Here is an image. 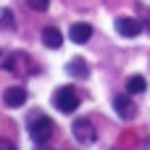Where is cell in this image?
<instances>
[{
    "mask_svg": "<svg viewBox=\"0 0 150 150\" xmlns=\"http://www.w3.org/2000/svg\"><path fill=\"white\" fill-rule=\"evenodd\" d=\"M3 69L11 71L13 76H26V74H37V63L26 55V53H11L3 61Z\"/></svg>",
    "mask_w": 150,
    "mask_h": 150,
    "instance_id": "1",
    "label": "cell"
},
{
    "mask_svg": "<svg viewBox=\"0 0 150 150\" xmlns=\"http://www.w3.org/2000/svg\"><path fill=\"white\" fill-rule=\"evenodd\" d=\"M79 95H76V90L71 87V84H66V87H58L55 92H53V105H55V111H61V113H74L76 108H79Z\"/></svg>",
    "mask_w": 150,
    "mask_h": 150,
    "instance_id": "2",
    "label": "cell"
},
{
    "mask_svg": "<svg viewBox=\"0 0 150 150\" xmlns=\"http://www.w3.org/2000/svg\"><path fill=\"white\" fill-rule=\"evenodd\" d=\"M29 137L37 145H45L53 137V121L47 116H32V121H29Z\"/></svg>",
    "mask_w": 150,
    "mask_h": 150,
    "instance_id": "3",
    "label": "cell"
},
{
    "mask_svg": "<svg viewBox=\"0 0 150 150\" xmlns=\"http://www.w3.org/2000/svg\"><path fill=\"white\" fill-rule=\"evenodd\" d=\"M71 132H74V137H76L79 145H92V142L98 140V132H95V127H92L87 119H76L74 127H71Z\"/></svg>",
    "mask_w": 150,
    "mask_h": 150,
    "instance_id": "4",
    "label": "cell"
},
{
    "mask_svg": "<svg viewBox=\"0 0 150 150\" xmlns=\"http://www.w3.org/2000/svg\"><path fill=\"white\" fill-rule=\"evenodd\" d=\"M116 32L121 37H137L142 32V24L137 18H132V16H119L116 18Z\"/></svg>",
    "mask_w": 150,
    "mask_h": 150,
    "instance_id": "5",
    "label": "cell"
},
{
    "mask_svg": "<svg viewBox=\"0 0 150 150\" xmlns=\"http://www.w3.org/2000/svg\"><path fill=\"white\" fill-rule=\"evenodd\" d=\"M3 103H5L8 108H21V105L26 103V90H24L21 84L8 87V90L3 92Z\"/></svg>",
    "mask_w": 150,
    "mask_h": 150,
    "instance_id": "6",
    "label": "cell"
},
{
    "mask_svg": "<svg viewBox=\"0 0 150 150\" xmlns=\"http://www.w3.org/2000/svg\"><path fill=\"white\" fill-rule=\"evenodd\" d=\"M113 108H116V113H119L121 119H134V116H137V105L132 103L129 95H116V98H113Z\"/></svg>",
    "mask_w": 150,
    "mask_h": 150,
    "instance_id": "7",
    "label": "cell"
},
{
    "mask_svg": "<svg viewBox=\"0 0 150 150\" xmlns=\"http://www.w3.org/2000/svg\"><path fill=\"white\" fill-rule=\"evenodd\" d=\"M90 37H92V26H90V24H84V21L71 24V29H69V40H74L76 45H84Z\"/></svg>",
    "mask_w": 150,
    "mask_h": 150,
    "instance_id": "8",
    "label": "cell"
},
{
    "mask_svg": "<svg viewBox=\"0 0 150 150\" xmlns=\"http://www.w3.org/2000/svg\"><path fill=\"white\" fill-rule=\"evenodd\" d=\"M66 74L74 76V79H84V76L90 74V66H87L82 58H71V61L66 63Z\"/></svg>",
    "mask_w": 150,
    "mask_h": 150,
    "instance_id": "9",
    "label": "cell"
},
{
    "mask_svg": "<svg viewBox=\"0 0 150 150\" xmlns=\"http://www.w3.org/2000/svg\"><path fill=\"white\" fill-rule=\"evenodd\" d=\"M42 42H45L50 50H55V47L63 45V34H61L55 26H47V29H42Z\"/></svg>",
    "mask_w": 150,
    "mask_h": 150,
    "instance_id": "10",
    "label": "cell"
},
{
    "mask_svg": "<svg viewBox=\"0 0 150 150\" xmlns=\"http://www.w3.org/2000/svg\"><path fill=\"white\" fill-rule=\"evenodd\" d=\"M145 87H148V82H145L142 76H137V74L127 79V92H129V95H142Z\"/></svg>",
    "mask_w": 150,
    "mask_h": 150,
    "instance_id": "11",
    "label": "cell"
},
{
    "mask_svg": "<svg viewBox=\"0 0 150 150\" xmlns=\"http://www.w3.org/2000/svg\"><path fill=\"white\" fill-rule=\"evenodd\" d=\"M26 5H29L32 11H37V13H42V11H47L50 0H26Z\"/></svg>",
    "mask_w": 150,
    "mask_h": 150,
    "instance_id": "12",
    "label": "cell"
},
{
    "mask_svg": "<svg viewBox=\"0 0 150 150\" xmlns=\"http://www.w3.org/2000/svg\"><path fill=\"white\" fill-rule=\"evenodd\" d=\"M3 26L5 29H13L16 24H13V13H11V8H3Z\"/></svg>",
    "mask_w": 150,
    "mask_h": 150,
    "instance_id": "13",
    "label": "cell"
},
{
    "mask_svg": "<svg viewBox=\"0 0 150 150\" xmlns=\"http://www.w3.org/2000/svg\"><path fill=\"white\" fill-rule=\"evenodd\" d=\"M0 150H16V145H13L11 140H3V142H0Z\"/></svg>",
    "mask_w": 150,
    "mask_h": 150,
    "instance_id": "14",
    "label": "cell"
},
{
    "mask_svg": "<svg viewBox=\"0 0 150 150\" xmlns=\"http://www.w3.org/2000/svg\"><path fill=\"white\" fill-rule=\"evenodd\" d=\"M145 32L150 34V13H148V18H145Z\"/></svg>",
    "mask_w": 150,
    "mask_h": 150,
    "instance_id": "15",
    "label": "cell"
},
{
    "mask_svg": "<svg viewBox=\"0 0 150 150\" xmlns=\"http://www.w3.org/2000/svg\"><path fill=\"white\" fill-rule=\"evenodd\" d=\"M40 150H50V148H45V145H42V148H40Z\"/></svg>",
    "mask_w": 150,
    "mask_h": 150,
    "instance_id": "16",
    "label": "cell"
}]
</instances>
